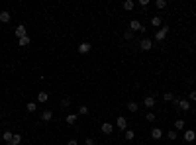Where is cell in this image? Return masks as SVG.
I'll use <instances>...</instances> for the list:
<instances>
[{
	"label": "cell",
	"instance_id": "6da1fadb",
	"mask_svg": "<svg viewBox=\"0 0 196 145\" xmlns=\"http://www.w3.org/2000/svg\"><path fill=\"white\" fill-rule=\"evenodd\" d=\"M169 34V26H161L157 31H155V41H163Z\"/></svg>",
	"mask_w": 196,
	"mask_h": 145
},
{
	"label": "cell",
	"instance_id": "7a4b0ae2",
	"mask_svg": "<svg viewBox=\"0 0 196 145\" xmlns=\"http://www.w3.org/2000/svg\"><path fill=\"white\" fill-rule=\"evenodd\" d=\"M77 51L81 53V55H86V53H90V51H92V45L88 43V41H82V43H78Z\"/></svg>",
	"mask_w": 196,
	"mask_h": 145
},
{
	"label": "cell",
	"instance_id": "3957f363",
	"mask_svg": "<svg viewBox=\"0 0 196 145\" xmlns=\"http://www.w3.org/2000/svg\"><path fill=\"white\" fill-rule=\"evenodd\" d=\"M116 127L122 130V131H126V130H128V120H126L124 116H120L118 120H116Z\"/></svg>",
	"mask_w": 196,
	"mask_h": 145
},
{
	"label": "cell",
	"instance_id": "277c9868",
	"mask_svg": "<svg viewBox=\"0 0 196 145\" xmlns=\"http://www.w3.org/2000/svg\"><path fill=\"white\" fill-rule=\"evenodd\" d=\"M155 102H157V98L153 94H149V96H145V98H143V106H145V108H153Z\"/></svg>",
	"mask_w": 196,
	"mask_h": 145
},
{
	"label": "cell",
	"instance_id": "5b68a950",
	"mask_svg": "<svg viewBox=\"0 0 196 145\" xmlns=\"http://www.w3.org/2000/svg\"><path fill=\"white\" fill-rule=\"evenodd\" d=\"M14 34H16L18 39H20V37H24V35H28V34H26V26L24 24H18V26H16V30H14Z\"/></svg>",
	"mask_w": 196,
	"mask_h": 145
},
{
	"label": "cell",
	"instance_id": "8992f818",
	"mask_svg": "<svg viewBox=\"0 0 196 145\" xmlns=\"http://www.w3.org/2000/svg\"><path fill=\"white\" fill-rule=\"evenodd\" d=\"M194 139H196V131L194 130H186V131H184V141H186V143H192Z\"/></svg>",
	"mask_w": 196,
	"mask_h": 145
},
{
	"label": "cell",
	"instance_id": "52a82bcc",
	"mask_svg": "<svg viewBox=\"0 0 196 145\" xmlns=\"http://www.w3.org/2000/svg\"><path fill=\"white\" fill-rule=\"evenodd\" d=\"M100 127H102V133H106V135H110L114 131V123H110V122H104Z\"/></svg>",
	"mask_w": 196,
	"mask_h": 145
},
{
	"label": "cell",
	"instance_id": "ba28073f",
	"mask_svg": "<svg viewBox=\"0 0 196 145\" xmlns=\"http://www.w3.org/2000/svg\"><path fill=\"white\" fill-rule=\"evenodd\" d=\"M139 47H141L143 51H149V49H153V41H151V39H147V37H145V39H141Z\"/></svg>",
	"mask_w": 196,
	"mask_h": 145
},
{
	"label": "cell",
	"instance_id": "9c48e42d",
	"mask_svg": "<svg viewBox=\"0 0 196 145\" xmlns=\"http://www.w3.org/2000/svg\"><path fill=\"white\" fill-rule=\"evenodd\" d=\"M10 20H12V14H10L8 10H2V12H0V22H2V24H8Z\"/></svg>",
	"mask_w": 196,
	"mask_h": 145
},
{
	"label": "cell",
	"instance_id": "30bf717a",
	"mask_svg": "<svg viewBox=\"0 0 196 145\" xmlns=\"http://www.w3.org/2000/svg\"><path fill=\"white\" fill-rule=\"evenodd\" d=\"M141 28H143V26H141L139 20H131L130 22V31H139Z\"/></svg>",
	"mask_w": 196,
	"mask_h": 145
},
{
	"label": "cell",
	"instance_id": "8fae6325",
	"mask_svg": "<svg viewBox=\"0 0 196 145\" xmlns=\"http://www.w3.org/2000/svg\"><path fill=\"white\" fill-rule=\"evenodd\" d=\"M177 108H178V110H182V112H188V110H190V102L181 98V100H178V106H177Z\"/></svg>",
	"mask_w": 196,
	"mask_h": 145
},
{
	"label": "cell",
	"instance_id": "7c38bea8",
	"mask_svg": "<svg viewBox=\"0 0 196 145\" xmlns=\"http://www.w3.org/2000/svg\"><path fill=\"white\" fill-rule=\"evenodd\" d=\"M47 100H49V92H47V90H41V92H38V102L45 104Z\"/></svg>",
	"mask_w": 196,
	"mask_h": 145
},
{
	"label": "cell",
	"instance_id": "4fadbf2b",
	"mask_svg": "<svg viewBox=\"0 0 196 145\" xmlns=\"http://www.w3.org/2000/svg\"><path fill=\"white\" fill-rule=\"evenodd\" d=\"M41 120H43V122H51L53 120V112L51 110H43V112H41Z\"/></svg>",
	"mask_w": 196,
	"mask_h": 145
},
{
	"label": "cell",
	"instance_id": "5bb4252c",
	"mask_svg": "<svg viewBox=\"0 0 196 145\" xmlns=\"http://www.w3.org/2000/svg\"><path fill=\"white\" fill-rule=\"evenodd\" d=\"M77 120H78V116H77V114H67V118H65V122L69 123V126H75Z\"/></svg>",
	"mask_w": 196,
	"mask_h": 145
},
{
	"label": "cell",
	"instance_id": "9a60e30c",
	"mask_svg": "<svg viewBox=\"0 0 196 145\" xmlns=\"http://www.w3.org/2000/svg\"><path fill=\"white\" fill-rule=\"evenodd\" d=\"M151 137L153 139H161L163 137V130H161V127H153V130H151Z\"/></svg>",
	"mask_w": 196,
	"mask_h": 145
},
{
	"label": "cell",
	"instance_id": "2e32d148",
	"mask_svg": "<svg viewBox=\"0 0 196 145\" xmlns=\"http://www.w3.org/2000/svg\"><path fill=\"white\" fill-rule=\"evenodd\" d=\"M161 24H163L161 16H153V18H151V26H155V28H161Z\"/></svg>",
	"mask_w": 196,
	"mask_h": 145
},
{
	"label": "cell",
	"instance_id": "e0dca14e",
	"mask_svg": "<svg viewBox=\"0 0 196 145\" xmlns=\"http://www.w3.org/2000/svg\"><path fill=\"white\" fill-rule=\"evenodd\" d=\"M134 8H135V2H134V0H126V2H124V10H128V12H131Z\"/></svg>",
	"mask_w": 196,
	"mask_h": 145
},
{
	"label": "cell",
	"instance_id": "ac0fdd59",
	"mask_svg": "<svg viewBox=\"0 0 196 145\" xmlns=\"http://www.w3.org/2000/svg\"><path fill=\"white\" fill-rule=\"evenodd\" d=\"M128 110H130V112H137V110H139V104L134 102V100H130V102H128Z\"/></svg>",
	"mask_w": 196,
	"mask_h": 145
},
{
	"label": "cell",
	"instance_id": "d6986e66",
	"mask_svg": "<svg viewBox=\"0 0 196 145\" xmlns=\"http://www.w3.org/2000/svg\"><path fill=\"white\" fill-rule=\"evenodd\" d=\"M124 137H126V141H131V139L135 137V131L134 130H126L124 131Z\"/></svg>",
	"mask_w": 196,
	"mask_h": 145
},
{
	"label": "cell",
	"instance_id": "ffe728a7",
	"mask_svg": "<svg viewBox=\"0 0 196 145\" xmlns=\"http://www.w3.org/2000/svg\"><path fill=\"white\" fill-rule=\"evenodd\" d=\"M18 43H20V47H28V45H30V37H28V35L20 37V39H18Z\"/></svg>",
	"mask_w": 196,
	"mask_h": 145
},
{
	"label": "cell",
	"instance_id": "44dd1931",
	"mask_svg": "<svg viewBox=\"0 0 196 145\" xmlns=\"http://www.w3.org/2000/svg\"><path fill=\"white\" fill-rule=\"evenodd\" d=\"M12 137H14V133H12V131H8V130L2 133V139H4L6 143H10V141H12Z\"/></svg>",
	"mask_w": 196,
	"mask_h": 145
},
{
	"label": "cell",
	"instance_id": "7402d4cb",
	"mask_svg": "<svg viewBox=\"0 0 196 145\" xmlns=\"http://www.w3.org/2000/svg\"><path fill=\"white\" fill-rule=\"evenodd\" d=\"M155 6L159 10H163V8H167V0H155Z\"/></svg>",
	"mask_w": 196,
	"mask_h": 145
},
{
	"label": "cell",
	"instance_id": "603a6c76",
	"mask_svg": "<svg viewBox=\"0 0 196 145\" xmlns=\"http://www.w3.org/2000/svg\"><path fill=\"white\" fill-rule=\"evenodd\" d=\"M26 110H28L30 114H34L35 112V102H28V104H26Z\"/></svg>",
	"mask_w": 196,
	"mask_h": 145
},
{
	"label": "cell",
	"instance_id": "cb8c5ba5",
	"mask_svg": "<svg viewBox=\"0 0 196 145\" xmlns=\"http://www.w3.org/2000/svg\"><path fill=\"white\" fill-rule=\"evenodd\" d=\"M163 100H165V102H173L174 100V94L173 92H165V94H163Z\"/></svg>",
	"mask_w": 196,
	"mask_h": 145
},
{
	"label": "cell",
	"instance_id": "d4e9b609",
	"mask_svg": "<svg viewBox=\"0 0 196 145\" xmlns=\"http://www.w3.org/2000/svg\"><path fill=\"white\" fill-rule=\"evenodd\" d=\"M155 118H157V116L153 114V112H147V114H145V120L149 122V123H153V122H155Z\"/></svg>",
	"mask_w": 196,
	"mask_h": 145
},
{
	"label": "cell",
	"instance_id": "484cf974",
	"mask_svg": "<svg viewBox=\"0 0 196 145\" xmlns=\"http://www.w3.org/2000/svg\"><path fill=\"white\" fill-rule=\"evenodd\" d=\"M88 112H90V110H88V106H81V108H78V116H86Z\"/></svg>",
	"mask_w": 196,
	"mask_h": 145
},
{
	"label": "cell",
	"instance_id": "4316f807",
	"mask_svg": "<svg viewBox=\"0 0 196 145\" xmlns=\"http://www.w3.org/2000/svg\"><path fill=\"white\" fill-rule=\"evenodd\" d=\"M71 106V98H61V108H69Z\"/></svg>",
	"mask_w": 196,
	"mask_h": 145
},
{
	"label": "cell",
	"instance_id": "83f0119b",
	"mask_svg": "<svg viewBox=\"0 0 196 145\" xmlns=\"http://www.w3.org/2000/svg\"><path fill=\"white\" fill-rule=\"evenodd\" d=\"M12 143L20 145V143H22V135H20V133H14V137H12Z\"/></svg>",
	"mask_w": 196,
	"mask_h": 145
},
{
	"label": "cell",
	"instance_id": "f1b7e54d",
	"mask_svg": "<svg viewBox=\"0 0 196 145\" xmlns=\"http://www.w3.org/2000/svg\"><path fill=\"white\" fill-rule=\"evenodd\" d=\"M174 127H177V131L184 130V120H177V122H174Z\"/></svg>",
	"mask_w": 196,
	"mask_h": 145
},
{
	"label": "cell",
	"instance_id": "f546056e",
	"mask_svg": "<svg viewBox=\"0 0 196 145\" xmlns=\"http://www.w3.org/2000/svg\"><path fill=\"white\" fill-rule=\"evenodd\" d=\"M167 137L171 139V141H174V139H177V130H171V131L167 133Z\"/></svg>",
	"mask_w": 196,
	"mask_h": 145
},
{
	"label": "cell",
	"instance_id": "4dcf8cb0",
	"mask_svg": "<svg viewBox=\"0 0 196 145\" xmlns=\"http://www.w3.org/2000/svg\"><path fill=\"white\" fill-rule=\"evenodd\" d=\"M124 39H128V41H131V39H134V31H126V34H124Z\"/></svg>",
	"mask_w": 196,
	"mask_h": 145
},
{
	"label": "cell",
	"instance_id": "1f68e13d",
	"mask_svg": "<svg viewBox=\"0 0 196 145\" xmlns=\"http://www.w3.org/2000/svg\"><path fill=\"white\" fill-rule=\"evenodd\" d=\"M139 6L141 8H147V6H149V0H139Z\"/></svg>",
	"mask_w": 196,
	"mask_h": 145
},
{
	"label": "cell",
	"instance_id": "d6a6232c",
	"mask_svg": "<svg viewBox=\"0 0 196 145\" xmlns=\"http://www.w3.org/2000/svg\"><path fill=\"white\" fill-rule=\"evenodd\" d=\"M188 100H192V102H196V90H192V92L188 94Z\"/></svg>",
	"mask_w": 196,
	"mask_h": 145
},
{
	"label": "cell",
	"instance_id": "836d02e7",
	"mask_svg": "<svg viewBox=\"0 0 196 145\" xmlns=\"http://www.w3.org/2000/svg\"><path fill=\"white\" fill-rule=\"evenodd\" d=\"M84 145H94V139L92 137H86V139H84Z\"/></svg>",
	"mask_w": 196,
	"mask_h": 145
},
{
	"label": "cell",
	"instance_id": "e575fe53",
	"mask_svg": "<svg viewBox=\"0 0 196 145\" xmlns=\"http://www.w3.org/2000/svg\"><path fill=\"white\" fill-rule=\"evenodd\" d=\"M67 145H78V141H77V139H69Z\"/></svg>",
	"mask_w": 196,
	"mask_h": 145
},
{
	"label": "cell",
	"instance_id": "d590c367",
	"mask_svg": "<svg viewBox=\"0 0 196 145\" xmlns=\"http://www.w3.org/2000/svg\"><path fill=\"white\" fill-rule=\"evenodd\" d=\"M6 145H16V143H12V141H10V143H6Z\"/></svg>",
	"mask_w": 196,
	"mask_h": 145
}]
</instances>
